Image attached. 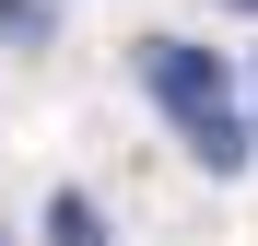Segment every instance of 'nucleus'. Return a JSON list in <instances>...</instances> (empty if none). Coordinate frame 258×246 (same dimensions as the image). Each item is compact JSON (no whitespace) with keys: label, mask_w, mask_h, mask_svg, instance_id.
Instances as JSON below:
<instances>
[{"label":"nucleus","mask_w":258,"mask_h":246,"mask_svg":"<svg viewBox=\"0 0 258 246\" xmlns=\"http://www.w3.org/2000/svg\"><path fill=\"white\" fill-rule=\"evenodd\" d=\"M141 82H153L176 117H211V106H223V59L188 47V35H153V47H141Z\"/></svg>","instance_id":"obj_1"},{"label":"nucleus","mask_w":258,"mask_h":246,"mask_svg":"<svg viewBox=\"0 0 258 246\" xmlns=\"http://www.w3.org/2000/svg\"><path fill=\"white\" fill-rule=\"evenodd\" d=\"M47 246H106V211H94L82 188H59V199H47Z\"/></svg>","instance_id":"obj_3"},{"label":"nucleus","mask_w":258,"mask_h":246,"mask_svg":"<svg viewBox=\"0 0 258 246\" xmlns=\"http://www.w3.org/2000/svg\"><path fill=\"white\" fill-rule=\"evenodd\" d=\"M235 12H258V0H235Z\"/></svg>","instance_id":"obj_5"},{"label":"nucleus","mask_w":258,"mask_h":246,"mask_svg":"<svg viewBox=\"0 0 258 246\" xmlns=\"http://www.w3.org/2000/svg\"><path fill=\"white\" fill-rule=\"evenodd\" d=\"M246 141H258V129H246L235 106H211V117H188V152L211 164V176H235V164H246Z\"/></svg>","instance_id":"obj_2"},{"label":"nucleus","mask_w":258,"mask_h":246,"mask_svg":"<svg viewBox=\"0 0 258 246\" xmlns=\"http://www.w3.org/2000/svg\"><path fill=\"white\" fill-rule=\"evenodd\" d=\"M12 24H24V35H35V0H0V35H12Z\"/></svg>","instance_id":"obj_4"}]
</instances>
